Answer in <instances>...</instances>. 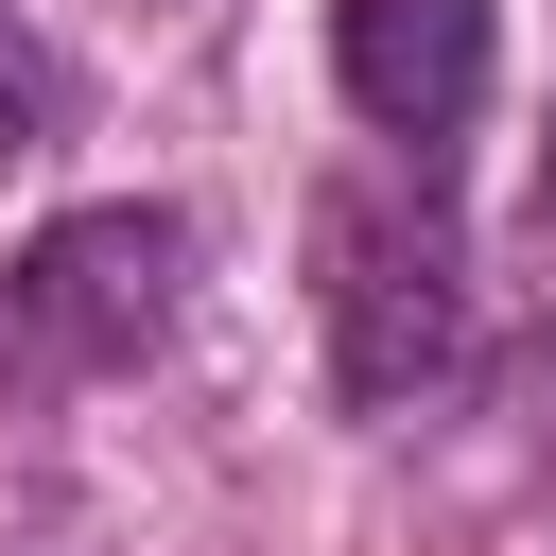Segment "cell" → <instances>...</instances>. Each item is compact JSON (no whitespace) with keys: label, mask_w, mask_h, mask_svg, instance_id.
Returning <instances> with one entry per match:
<instances>
[{"label":"cell","mask_w":556,"mask_h":556,"mask_svg":"<svg viewBox=\"0 0 556 556\" xmlns=\"http://www.w3.org/2000/svg\"><path fill=\"white\" fill-rule=\"evenodd\" d=\"M539 226H556V122H539Z\"/></svg>","instance_id":"5b68a950"},{"label":"cell","mask_w":556,"mask_h":556,"mask_svg":"<svg viewBox=\"0 0 556 556\" xmlns=\"http://www.w3.org/2000/svg\"><path fill=\"white\" fill-rule=\"evenodd\" d=\"M191 313V208H52L17 261H0V365L17 382H122L139 348H174Z\"/></svg>","instance_id":"6da1fadb"},{"label":"cell","mask_w":556,"mask_h":556,"mask_svg":"<svg viewBox=\"0 0 556 556\" xmlns=\"http://www.w3.org/2000/svg\"><path fill=\"white\" fill-rule=\"evenodd\" d=\"M330 70H348L365 139L434 156V139L486 104V0H348V17H330Z\"/></svg>","instance_id":"3957f363"},{"label":"cell","mask_w":556,"mask_h":556,"mask_svg":"<svg viewBox=\"0 0 556 556\" xmlns=\"http://www.w3.org/2000/svg\"><path fill=\"white\" fill-rule=\"evenodd\" d=\"M313 295H330V382L365 417H400L469 365V243H452L434 191H330L313 208Z\"/></svg>","instance_id":"7a4b0ae2"},{"label":"cell","mask_w":556,"mask_h":556,"mask_svg":"<svg viewBox=\"0 0 556 556\" xmlns=\"http://www.w3.org/2000/svg\"><path fill=\"white\" fill-rule=\"evenodd\" d=\"M52 139V70H35V35L0 17V156H35Z\"/></svg>","instance_id":"277c9868"}]
</instances>
